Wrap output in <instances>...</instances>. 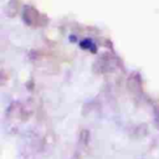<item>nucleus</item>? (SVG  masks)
<instances>
[{
  "label": "nucleus",
  "mask_w": 159,
  "mask_h": 159,
  "mask_svg": "<svg viewBox=\"0 0 159 159\" xmlns=\"http://www.w3.org/2000/svg\"><path fill=\"white\" fill-rule=\"evenodd\" d=\"M80 45H81V47L84 48V50H91L92 52L96 51V45L93 43V41H92L91 39H83V40L80 42Z\"/></svg>",
  "instance_id": "obj_1"
}]
</instances>
